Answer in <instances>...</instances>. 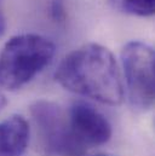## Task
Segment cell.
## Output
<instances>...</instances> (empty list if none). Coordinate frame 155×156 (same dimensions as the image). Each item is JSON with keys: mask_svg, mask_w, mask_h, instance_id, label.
<instances>
[{"mask_svg": "<svg viewBox=\"0 0 155 156\" xmlns=\"http://www.w3.org/2000/svg\"><path fill=\"white\" fill-rule=\"evenodd\" d=\"M31 115L37 127L42 149L50 156H81L86 148L70 127L68 112L59 104L40 99L31 105Z\"/></svg>", "mask_w": 155, "mask_h": 156, "instance_id": "3", "label": "cell"}, {"mask_svg": "<svg viewBox=\"0 0 155 156\" xmlns=\"http://www.w3.org/2000/svg\"><path fill=\"white\" fill-rule=\"evenodd\" d=\"M121 63L130 104L137 110H148L155 98V55L143 41L127 42L121 51Z\"/></svg>", "mask_w": 155, "mask_h": 156, "instance_id": "4", "label": "cell"}, {"mask_svg": "<svg viewBox=\"0 0 155 156\" xmlns=\"http://www.w3.org/2000/svg\"><path fill=\"white\" fill-rule=\"evenodd\" d=\"M68 119L75 137L85 148L103 145L112 138L108 119L87 102H74L68 109Z\"/></svg>", "mask_w": 155, "mask_h": 156, "instance_id": "5", "label": "cell"}, {"mask_svg": "<svg viewBox=\"0 0 155 156\" xmlns=\"http://www.w3.org/2000/svg\"><path fill=\"white\" fill-rule=\"evenodd\" d=\"M110 5L122 13L150 17L154 15V0H109Z\"/></svg>", "mask_w": 155, "mask_h": 156, "instance_id": "7", "label": "cell"}, {"mask_svg": "<svg viewBox=\"0 0 155 156\" xmlns=\"http://www.w3.org/2000/svg\"><path fill=\"white\" fill-rule=\"evenodd\" d=\"M55 52V44L40 34L10 38L0 52V86L9 91L23 87L51 63Z\"/></svg>", "mask_w": 155, "mask_h": 156, "instance_id": "2", "label": "cell"}, {"mask_svg": "<svg viewBox=\"0 0 155 156\" xmlns=\"http://www.w3.org/2000/svg\"><path fill=\"white\" fill-rule=\"evenodd\" d=\"M82 156V155H81ZM90 156H108V155H102V154H98V155H90Z\"/></svg>", "mask_w": 155, "mask_h": 156, "instance_id": "11", "label": "cell"}, {"mask_svg": "<svg viewBox=\"0 0 155 156\" xmlns=\"http://www.w3.org/2000/svg\"><path fill=\"white\" fill-rule=\"evenodd\" d=\"M51 13H52V17L58 22H62L64 20L66 11H64V7L61 0H53L52 6H51Z\"/></svg>", "mask_w": 155, "mask_h": 156, "instance_id": "8", "label": "cell"}, {"mask_svg": "<svg viewBox=\"0 0 155 156\" xmlns=\"http://www.w3.org/2000/svg\"><path fill=\"white\" fill-rule=\"evenodd\" d=\"M6 105V97H5V94L0 91V112L2 110V108Z\"/></svg>", "mask_w": 155, "mask_h": 156, "instance_id": "10", "label": "cell"}, {"mask_svg": "<svg viewBox=\"0 0 155 156\" xmlns=\"http://www.w3.org/2000/svg\"><path fill=\"white\" fill-rule=\"evenodd\" d=\"M56 81L66 90L107 105H120L124 83L113 53L95 42L69 52L58 64Z\"/></svg>", "mask_w": 155, "mask_h": 156, "instance_id": "1", "label": "cell"}, {"mask_svg": "<svg viewBox=\"0 0 155 156\" xmlns=\"http://www.w3.org/2000/svg\"><path fill=\"white\" fill-rule=\"evenodd\" d=\"M29 125L22 115L0 121V156H22L29 144Z\"/></svg>", "mask_w": 155, "mask_h": 156, "instance_id": "6", "label": "cell"}, {"mask_svg": "<svg viewBox=\"0 0 155 156\" xmlns=\"http://www.w3.org/2000/svg\"><path fill=\"white\" fill-rule=\"evenodd\" d=\"M6 30V20H5V16L1 11V7H0V38L4 35Z\"/></svg>", "mask_w": 155, "mask_h": 156, "instance_id": "9", "label": "cell"}]
</instances>
